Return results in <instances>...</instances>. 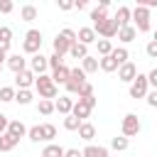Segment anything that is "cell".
I'll list each match as a JSON object with an SVG mask.
<instances>
[{"label":"cell","instance_id":"obj_1","mask_svg":"<svg viewBox=\"0 0 157 157\" xmlns=\"http://www.w3.org/2000/svg\"><path fill=\"white\" fill-rule=\"evenodd\" d=\"M78 39H76V32L74 29H61L56 37H54V54H59V56H64V54H69V49L76 44Z\"/></svg>","mask_w":157,"mask_h":157},{"label":"cell","instance_id":"obj_2","mask_svg":"<svg viewBox=\"0 0 157 157\" xmlns=\"http://www.w3.org/2000/svg\"><path fill=\"white\" fill-rule=\"evenodd\" d=\"M34 86H37V93H39V98H44V101H52V98H56V93H59V88H56L54 78H52V76H47V74L37 76Z\"/></svg>","mask_w":157,"mask_h":157},{"label":"cell","instance_id":"obj_3","mask_svg":"<svg viewBox=\"0 0 157 157\" xmlns=\"http://www.w3.org/2000/svg\"><path fill=\"white\" fill-rule=\"evenodd\" d=\"M22 49L27 52V54H39V49H42V32L39 29H29L27 34H25V42H22Z\"/></svg>","mask_w":157,"mask_h":157},{"label":"cell","instance_id":"obj_4","mask_svg":"<svg viewBox=\"0 0 157 157\" xmlns=\"http://www.w3.org/2000/svg\"><path fill=\"white\" fill-rule=\"evenodd\" d=\"M147 93H150V81L145 74H137L135 81L130 83V98H147Z\"/></svg>","mask_w":157,"mask_h":157},{"label":"cell","instance_id":"obj_5","mask_svg":"<svg viewBox=\"0 0 157 157\" xmlns=\"http://www.w3.org/2000/svg\"><path fill=\"white\" fill-rule=\"evenodd\" d=\"M132 22H135V29H137V32H147V29H150V10L142 7V5H135V10H132Z\"/></svg>","mask_w":157,"mask_h":157},{"label":"cell","instance_id":"obj_6","mask_svg":"<svg viewBox=\"0 0 157 157\" xmlns=\"http://www.w3.org/2000/svg\"><path fill=\"white\" fill-rule=\"evenodd\" d=\"M140 128H142V125H140V118H137L135 113H128V115L123 118V125H120L123 137H128V140H130V137H135V135L140 132Z\"/></svg>","mask_w":157,"mask_h":157},{"label":"cell","instance_id":"obj_7","mask_svg":"<svg viewBox=\"0 0 157 157\" xmlns=\"http://www.w3.org/2000/svg\"><path fill=\"white\" fill-rule=\"evenodd\" d=\"M86 83V71L83 69H71V76H69V83H66V91L69 93H78V88Z\"/></svg>","mask_w":157,"mask_h":157},{"label":"cell","instance_id":"obj_8","mask_svg":"<svg viewBox=\"0 0 157 157\" xmlns=\"http://www.w3.org/2000/svg\"><path fill=\"white\" fill-rule=\"evenodd\" d=\"M93 29H96V34H101L103 39H110V37H115V34H118V29H120V27H118L115 17H108L103 25H98V27H93Z\"/></svg>","mask_w":157,"mask_h":157},{"label":"cell","instance_id":"obj_9","mask_svg":"<svg viewBox=\"0 0 157 157\" xmlns=\"http://www.w3.org/2000/svg\"><path fill=\"white\" fill-rule=\"evenodd\" d=\"M47 69H49V56H44L42 52H39V54H34V56L29 59V71H32L34 76H42Z\"/></svg>","mask_w":157,"mask_h":157},{"label":"cell","instance_id":"obj_10","mask_svg":"<svg viewBox=\"0 0 157 157\" xmlns=\"http://www.w3.org/2000/svg\"><path fill=\"white\" fill-rule=\"evenodd\" d=\"M37 81V76L29 71V69H25V71H20V74H15V83H17V88L20 91H29V86Z\"/></svg>","mask_w":157,"mask_h":157},{"label":"cell","instance_id":"obj_11","mask_svg":"<svg viewBox=\"0 0 157 157\" xmlns=\"http://www.w3.org/2000/svg\"><path fill=\"white\" fill-rule=\"evenodd\" d=\"M135 76H137V66H135L132 61H128V64H123V66L118 69V78H120L123 83H132Z\"/></svg>","mask_w":157,"mask_h":157},{"label":"cell","instance_id":"obj_12","mask_svg":"<svg viewBox=\"0 0 157 157\" xmlns=\"http://www.w3.org/2000/svg\"><path fill=\"white\" fill-rule=\"evenodd\" d=\"M74 98L71 96H59L56 101H54V105H56V110L59 113H64V115H71V110H74Z\"/></svg>","mask_w":157,"mask_h":157},{"label":"cell","instance_id":"obj_13","mask_svg":"<svg viewBox=\"0 0 157 157\" xmlns=\"http://www.w3.org/2000/svg\"><path fill=\"white\" fill-rule=\"evenodd\" d=\"M130 20H132V10H130L128 5H120L118 12H115V22H118V27H128Z\"/></svg>","mask_w":157,"mask_h":157},{"label":"cell","instance_id":"obj_14","mask_svg":"<svg viewBox=\"0 0 157 157\" xmlns=\"http://www.w3.org/2000/svg\"><path fill=\"white\" fill-rule=\"evenodd\" d=\"M76 39H78L81 44H86V47H88V44H93V42H98V39H96V29H93V27H81V29L76 32Z\"/></svg>","mask_w":157,"mask_h":157},{"label":"cell","instance_id":"obj_15","mask_svg":"<svg viewBox=\"0 0 157 157\" xmlns=\"http://www.w3.org/2000/svg\"><path fill=\"white\" fill-rule=\"evenodd\" d=\"M7 66H10L15 74H20V71L27 69V59H25L22 54H10V56H7Z\"/></svg>","mask_w":157,"mask_h":157},{"label":"cell","instance_id":"obj_16","mask_svg":"<svg viewBox=\"0 0 157 157\" xmlns=\"http://www.w3.org/2000/svg\"><path fill=\"white\" fill-rule=\"evenodd\" d=\"M69 76H71V69L64 64V66H59V69H54L52 71V78H54V83H69Z\"/></svg>","mask_w":157,"mask_h":157},{"label":"cell","instance_id":"obj_17","mask_svg":"<svg viewBox=\"0 0 157 157\" xmlns=\"http://www.w3.org/2000/svg\"><path fill=\"white\" fill-rule=\"evenodd\" d=\"M7 132H10L12 137H17V140H20V137H25L29 130L25 128V123H22V120H10V128H7Z\"/></svg>","mask_w":157,"mask_h":157},{"label":"cell","instance_id":"obj_18","mask_svg":"<svg viewBox=\"0 0 157 157\" xmlns=\"http://www.w3.org/2000/svg\"><path fill=\"white\" fill-rule=\"evenodd\" d=\"M135 37H137L135 25H128V27H120V29H118V39H120V42H125V44H128V42H132Z\"/></svg>","mask_w":157,"mask_h":157},{"label":"cell","instance_id":"obj_19","mask_svg":"<svg viewBox=\"0 0 157 157\" xmlns=\"http://www.w3.org/2000/svg\"><path fill=\"white\" fill-rule=\"evenodd\" d=\"M81 69H83L86 74H93V71H98V69H101V59H98V56H91V54H88V56H86V59L81 61Z\"/></svg>","mask_w":157,"mask_h":157},{"label":"cell","instance_id":"obj_20","mask_svg":"<svg viewBox=\"0 0 157 157\" xmlns=\"http://www.w3.org/2000/svg\"><path fill=\"white\" fill-rule=\"evenodd\" d=\"M91 110H93V108H88L83 101H76V103H74V110H71V115H76V118L83 123V118H88V115H91Z\"/></svg>","mask_w":157,"mask_h":157},{"label":"cell","instance_id":"obj_21","mask_svg":"<svg viewBox=\"0 0 157 157\" xmlns=\"http://www.w3.org/2000/svg\"><path fill=\"white\" fill-rule=\"evenodd\" d=\"M17 137H12L10 132H5V135H0V152H10V150H15L17 147Z\"/></svg>","mask_w":157,"mask_h":157},{"label":"cell","instance_id":"obj_22","mask_svg":"<svg viewBox=\"0 0 157 157\" xmlns=\"http://www.w3.org/2000/svg\"><path fill=\"white\" fill-rule=\"evenodd\" d=\"M81 152H83V157H108V150L101 145H86Z\"/></svg>","mask_w":157,"mask_h":157},{"label":"cell","instance_id":"obj_23","mask_svg":"<svg viewBox=\"0 0 157 157\" xmlns=\"http://www.w3.org/2000/svg\"><path fill=\"white\" fill-rule=\"evenodd\" d=\"M20 20L22 22H34L37 20V7L34 5H22L20 7Z\"/></svg>","mask_w":157,"mask_h":157},{"label":"cell","instance_id":"obj_24","mask_svg":"<svg viewBox=\"0 0 157 157\" xmlns=\"http://www.w3.org/2000/svg\"><path fill=\"white\" fill-rule=\"evenodd\" d=\"M10 44H12V29L10 27H0V49L10 52Z\"/></svg>","mask_w":157,"mask_h":157},{"label":"cell","instance_id":"obj_25","mask_svg":"<svg viewBox=\"0 0 157 157\" xmlns=\"http://www.w3.org/2000/svg\"><path fill=\"white\" fill-rule=\"evenodd\" d=\"M78 137L86 140V142H91V140L96 137V128H93L91 123H81V128H78Z\"/></svg>","mask_w":157,"mask_h":157},{"label":"cell","instance_id":"obj_26","mask_svg":"<svg viewBox=\"0 0 157 157\" xmlns=\"http://www.w3.org/2000/svg\"><path fill=\"white\" fill-rule=\"evenodd\" d=\"M69 54H71L74 59H81V61H83V59L88 56V47H86V44H81V42H76V44L69 49Z\"/></svg>","mask_w":157,"mask_h":157},{"label":"cell","instance_id":"obj_27","mask_svg":"<svg viewBox=\"0 0 157 157\" xmlns=\"http://www.w3.org/2000/svg\"><path fill=\"white\" fill-rule=\"evenodd\" d=\"M64 147L61 145H54V142H49L47 147H44V152H42V157H64Z\"/></svg>","mask_w":157,"mask_h":157},{"label":"cell","instance_id":"obj_28","mask_svg":"<svg viewBox=\"0 0 157 157\" xmlns=\"http://www.w3.org/2000/svg\"><path fill=\"white\" fill-rule=\"evenodd\" d=\"M91 20H93V27L103 25V22L108 20V12H105V7H96V10H91Z\"/></svg>","mask_w":157,"mask_h":157},{"label":"cell","instance_id":"obj_29","mask_svg":"<svg viewBox=\"0 0 157 157\" xmlns=\"http://www.w3.org/2000/svg\"><path fill=\"white\" fill-rule=\"evenodd\" d=\"M110 56H113V59H115L120 66H123V64H128V59H130V54H128V49H125V47H118V49H113V52H110Z\"/></svg>","mask_w":157,"mask_h":157},{"label":"cell","instance_id":"obj_30","mask_svg":"<svg viewBox=\"0 0 157 157\" xmlns=\"http://www.w3.org/2000/svg\"><path fill=\"white\" fill-rule=\"evenodd\" d=\"M101 69L110 74V71H115V69H120V64H118V61H115V59H113V56L108 54V56H101Z\"/></svg>","mask_w":157,"mask_h":157},{"label":"cell","instance_id":"obj_31","mask_svg":"<svg viewBox=\"0 0 157 157\" xmlns=\"http://www.w3.org/2000/svg\"><path fill=\"white\" fill-rule=\"evenodd\" d=\"M37 110H39L42 115H52V113L56 110V105H54V101H44V98H39V105H37Z\"/></svg>","mask_w":157,"mask_h":157},{"label":"cell","instance_id":"obj_32","mask_svg":"<svg viewBox=\"0 0 157 157\" xmlns=\"http://www.w3.org/2000/svg\"><path fill=\"white\" fill-rule=\"evenodd\" d=\"M15 96H17V93H15V88H12V86H2V88H0V101H2V103L15 101Z\"/></svg>","mask_w":157,"mask_h":157},{"label":"cell","instance_id":"obj_33","mask_svg":"<svg viewBox=\"0 0 157 157\" xmlns=\"http://www.w3.org/2000/svg\"><path fill=\"white\" fill-rule=\"evenodd\" d=\"M42 135H44V142H52V140L56 137V128H54L52 123H44V125H42Z\"/></svg>","mask_w":157,"mask_h":157},{"label":"cell","instance_id":"obj_34","mask_svg":"<svg viewBox=\"0 0 157 157\" xmlns=\"http://www.w3.org/2000/svg\"><path fill=\"white\" fill-rule=\"evenodd\" d=\"M27 137H29L32 142H44V135H42V125H32V128H29V132H27Z\"/></svg>","mask_w":157,"mask_h":157},{"label":"cell","instance_id":"obj_35","mask_svg":"<svg viewBox=\"0 0 157 157\" xmlns=\"http://www.w3.org/2000/svg\"><path fill=\"white\" fill-rule=\"evenodd\" d=\"M128 145H130V140H128V137H123V135H120V137H113V140H110V147H113V150H118V152L128 150Z\"/></svg>","mask_w":157,"mask_h":157},{"label":"cell","instance_id":"obj_36","mask_svg":"<svg viewBox=\"0 0 157 157\" xmlns=\"http://www.w3.org/2000/svg\"><path fill=\"white\" fill-rule=\"evenodd\" d=\"M96 44H98V54H101V56H108V54L113 52V44H110V39H98Z\"/></svg>","mask_w":157,"mask_h":157},{"label":"cell","instance_id":"obj_37","mask_svg":"<svg viewBox=\"0 0 157 157\" xmlns=\"http://www.w3.org/2000/svg\"><path fill=\"white\" fill-rule=\"evenodd\" d=\"M32 98H34V96H32V91H17V96H15V101H17L20 105H29V103H32Z\"/></svg>","mask_w":157,"mask_h":157},{"label":"cell","instance_id":"obj_38","mask_svg":"<svg viewBox=\"0 0 157 157\" xmlns=\"http://www.w3.org/2000/svg\"><path fill=\"white\" fill-rule=\"evenodd\" d=\"M64 128H66V130H78V128H81V120H78L76 115H66V118H64Z\"/></svg>","mask_w":157,"mask_h":157},{"label":"cell","instance_id":"obj_39","mask_svg":"<svg viewBox=\"0 0 157 157\" xmlns=\"http://www.w3.org/2000/svg\"><path fill=\"white\" fill-rule=\"evenodd\" d=\"M49 66H52V71H54V69H59V66H64V56L52 54V56H49Z\"/></svg>","mask_w":157,"mask_h":157},{"label":"cell","instance_id":"obj_40","mask_svg":"<svg viewBox=\"0 0 157 157\" xmlns=\"http://www.w3.org/2000/svg\"><path fill=\"white\" fill-rule=\"evenodd\" d=\"M88 96H93V86H91V83L86 81V83H83V86L78 88V98H88Z\"/></svg>","mask_w":157,"mask_h":157},{"label":"cell","instance_id":"obj_41","mask_svg":"<svg viewBox=\"0 0 157 157\" xmlns=\"http://www.w3.org/2000/svg\"><path fill=\"white\" fill-rule=\"evenodd\" d=\"M12 10H15V2L12 0H0V12L2 15H10Z\"/></svg>","mask_w":157,"mask_h":157},{"label":"cell","instance_id":"obj_42","mask_svg":"<svg viewBox=\"0 0 157 157\" xmlns=\"http://www.w3.org/2000/svg\"><path fill=\"white\" fill-rule=\"evenodd\" d=\"M145 52H147V56H150V59H157V42H155V39H152V42H147Z\"/></svg>","mask_w":157,"mask_h":157},{"label":"cell","instance_id":"obj_43","mask_svg":"<svg viewBox=\"0 0 157 157\" xmlns=\"http://www.w3.org/2000/svg\"><path fill=\"white\" fill-rule=\"evenodd\" d=\"M7 128H10V120H7V115H2V113H0V135H5V132H7Z\"/></svg>","mask_w":157,"mask_h":157},{"label":"cell","instance_id":"obj_44","mask_svg":"<svg viewBox=\"0 0 157 157\" xmlns=\"http://www.w3.org/2000/svg\"><path fill=\"white\" fill-rule=\"evenodd\" d=\"M147 81H150V86L157 91V69H152V71L147 74Z\"/></svg>","mask_w":157,"mask_h":157},{"label":"cell","instance_id":"obj_45","mask_svg":"<svg viewBox=\"0 0 157 157\" xmlns=\"http://www.w3.org/2000/svg\"><path fill=\"white\" fill-rule=\"evenodd\" d=\"M147 105L157 108V91H150V93H147Z\"/></svg>","mask_w":157,"mask_h":157},{"label":"cell","instance_id":"obj_46","mask_svg":"<svg viewBox=\"0 0 157 157\" xmlns=\"http://www.w3.org/2000/svg\"><path fill=\"white\" fill-rule=\"evenodd\" d=\"M64 157H83V152H81V150H76V147H71V150H66V152H64Z\"/></svg>","mask_w":157,"mask_h":157},{"label":"cell","instance_id":"obj_47","mask_svg":"<svg viewBox=\"0 0 157 157\" xmlns=\"http://www.w3.org/2000/svg\"><path fill=\"white\" fill-rule=\"evenodd\" d=\"M56 5H59V10H71V7H74V2H71V0H59Z\"/></svg>","mask_w":157,"mask_h":157},{"label":"cell","instance_id":"obj_48","mask_svg":"<svg viewBox=\"0 0 157 157\" xmlns=\"http://www.w3.org/2000/svg\"><path fill=\"white\" fill-rule=\"evenodd\" d=\"M78 101H83L88 108H96V96H88V98H78Z\"/></svg>","mask_w":157,"mask_h":157},{"label":"cell","instance_id":"obj_49","mask_svg":"<svg viewBox=\"0 0 157 157\" xmlns=\"http://www.w3.org/2000/svg\"><path fill=\"white\" fill-rule=\"evenodd\" d=\"M74 7H76V10H83V7H86V0H76Z\"/></svg>","mask_w":157,"mask_h":157},{"label":"cell","instance_id":"obj_50","mask_svg":"<svg viewBox=\"0 0 157 157\" xmlns=\"http://www.w3.org/2000/svg\"><path fill=\"white\" fill-rule=\"evenodd\" d=\"M7 56H10V54H7V52H2V49H0V64H7Z\"/></svg>","mask_w":157,"mask_h":157},{"label":"cell","instance_id":"obj_51","mask_svg":"<svg viewBox=\"0 0 157 157\" xmlns=\"http://www.w3.org/2000/svg\"><path fill=\"white\" fill-rule=\"evenodd\" d=\"M155 42H157V32H155Z\"/></svg>","mask_w":157,"mask_h":157},{"label":"cell","instance_id":"obj_52","mask_svg":"<svg viewBox=\"0 0 157 157\" xmlns=\"http://www.w3.org/2000/svg\"><path fill=\"white\" fill-rule=\"evenodd\" d=\"M0 71H2V64H0Z\"/></svg>","mask_w":157,"mask_h":157}]
</instances>
